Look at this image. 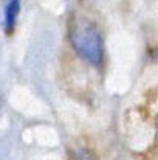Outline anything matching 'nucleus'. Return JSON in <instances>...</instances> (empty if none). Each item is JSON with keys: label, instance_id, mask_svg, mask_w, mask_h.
<instances>
[{"label": "nucleus", "instance_id": "nucleus-5", "mask_svg": "<svg viewBox=\"0 0 158 160\" xmlns=\"http://www.w3.org/2000/svg\"><path fill=\"white\" fill-rule=\"evenodd\" d=\"M157 137H158V121H157Z\"/></svg>", "mask_w": 158, "mask_h": 160}, {"label": "nucleus", "instance_id": "nucleus-1", "mask_svg": "<svg viewBox=\"0 0 158 160\" xmlns=\"http://www.w3.org/2000/svg\"><path fill=\"white\" fill-rule=\"evenodd\" d=\"M71 45L78 54L93 65H101L104 59V44L99 30L93 23L74 27L70 33Z\"/></svg>", "mask_w": 158, "mask_h": 160}, {"label": "nucleus", "instance_id": "nucleus-2", "mask_svg": "<svg viewBox=\"0 0 158 160\" xmlns=\"http://www.w3.org/2000/svg\"><path fill=\"white\" fill-rule=\"evenodd\" d=\"M19 9H20V3L19 2H9L6 3L5 6V31L11 33L16 27V22H17V16H19Z\"/></svg>", "mask_w": 158, "mask_h": 160}, {"label": "nucleus", "instance_id": "nucleus-4", "mask_svg": "<svg viewBox=\"0 0 158 160\" xmlns=\"http://www.w3.org/2000/svg\"><path fill=\"white\" fill-rule=\"evenodd\" d=\"M81 160H90V159H89V157H82Z\"/></svg>", "mask_w": 158, "mask_h": 160}, {"label": "nucleus", "instance_id": "nucleus-3", "mask_svg": "<svg viewBox=\"0 0 158 160\" xmlns=\"http://www.w3.org/2000/svg\"><path fill=\"white\" fill-rule=\"evenodd\" d=\"M155 58H158V48L155 50Z\"/></svg>", "mask_w": 158, "mask_h": 160}]
</instances>
